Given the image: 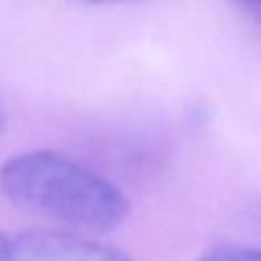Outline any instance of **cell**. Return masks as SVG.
I'll list each match as a JSON object with an SVG mask.
<instances>
[{"label": "cell", "mask_w": 261, "mask_h": 261, "mask_svg": "<svg viewBox=\"0 0 261 261\" xmlns=\"http://www.w3.org/2000/svg\"><path fill=\"white\" fill-rule=\"evenodd\" d=\"M0 190L16 206L84 232H108L128 214V200L112 181L57 151L4 161Z\"/></svg>", "instance_id": "cell-1"}, {"label": "cell", "mask_w": 261, "mask_h": 261, "mask_svg": "<svg viewBox=\"0 0 261 261\" xmlns=\"http://www.w3.org/2000/svg\"><path fill=\"white\" fill-rule=\"evenodd\" d=\"M8 261H133L104 243L69 232L31 230L10 241Z\"/></svg>", "instance_id": "cell-2"}, {"label": "cell", "mask_w": 261, "mask_h": 261, "mask_svg": "<svg viewBox=\"0 0 261 261\" xmlns=\"http://www.w3.org/2000/svg\"><path fill=\"white\" fill-rule=\"evenodd\" d=\"M196 261H261V253L255 247H241V245H224L216 247Z\"/></svg>", "instance_id": "cell-3"}, {"label": "cell", "mask_w": 261, "mask_h": 261, "mask_svg": "<svg viewBox=\"0 0 261 261\" xmlns=\"http://www.w3.org/2000/svg\"><path fill=\"white\" fill-rule=\"evenodd\" d=\"M8 257H10V241L4 234H0V261H8Z\"/></svg>", "instance_id": "cell-4"}, {"label": "cell", "mask_w": 261, "mask_h": 261, "mask_svg": "<svg viewBox=\"0 0 261 261\" xmlns=\"http://www.w3.org/2000/svg\"><path fill=\"white\" fill-rule=\"evenodd\" d=\"M243 2H247L249 6H253L255 10H257V6H259V0H243Z\"/></svg>", "instance_id": "cell-5"}, {"label": "cell", "mask_w": 261, "mask_h": 261, "mask_svg": "<svg viewBox=\"0 0 261 261\" xmlns=\"http://www.w3.org/2000/svg\"><path fill=\"white\" fill-rule=\"evenodd\" d=\"M2 124H4V114H2V108H0V130H2Z\"/></svg>", "instance_id": "cell-6"}, {"label": "cell", "mask_w": 261, "mask_h": 261, "mask_svg": "<svg viewBox=\"0 0 261 261\" xmlns=\"http://www.w3.org/2000/svg\"><path fill=\"white\" fill-rule=\"evenodd\" d=\"M94 2H108V0H94Z\"/></svg>", "instance_id": "cell-7"}]
</instances>
